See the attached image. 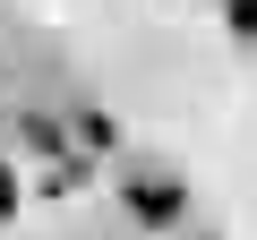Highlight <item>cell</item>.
<instances>
[{
  "label": "cell",
  "instance_id": "obj_1",
  "mask_svg": "<svg viewBox=\"0 0 257 240\" xmlns=\"http://www.w3.org/2000/svg\"><path fill=\"white\" fill-rule=\"evenodd\" d=\"M128 206H138L146 223H172V214H180V189H172V180H128Z\"/></svg>",
  "mask_w": 257,
  "mask_h": 240
},
{
  "label": "cell",
  "instance_id": "obj_2",
  "mask_svg": "<svg viewBox=\"0 0 257 240\" xmlns=\"http://www.w3.org/2000/svg\"><path fill=\"white\" fill-rule=\"evenodd\" d=\"M18 197H26V189H18V172H9V163H0V223H9V214H18Z\"/></svg>",
  "mask_w": 257,
  "mask_h": 240
},
{
  "label": "cell",
  "instance_id": "obj_3",
  "mask_svg": "<svg viewBox=\"0 0 257 240\" xmlns=\"http://www.w3.org/2000/svg\"><path fill=\"white\" fill-rule=\"evenodd\" d=\"M231 9V35H257V0H223Z\"/></svg>",
  "mask_w": 257,
  "mask_h": 240
}]
</instances>
